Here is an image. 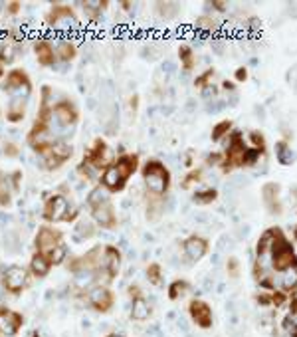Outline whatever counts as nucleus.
<instances>
[{"instance_id": "13", "label": "nucleus", "mask_w": 297, "mask_h": 337, "mask_svg": "<svg viewBox=\"0 0 297 337\" xmlns=\"http://www.w3.org/2000/svg\"><path fill=\"white\" fill-rule=\"evenodd\" d=\"M36 246L44 254H50L56 246H60V234H56L52 228H42L36 236Z\"/></svg>"}, {"instance_id": "37", "label": "nucleus", "mask_w": 297, "mask_h": 337, "mask_svg": "<svg viewBox=\"0 0 297 337\" xmlns=\"http://www.w3.org/2000/svg\"><path fill=\"white\" fill-rule=\"evenodd\" d=\"M184 290H186V284H184V282H174V284L171 285V292H169V294H171L173 300H176L178 296L184 294Z\"/></svg>"}, {"instance_id": "28", "label": "nucleus", "mask_w": 297, "mask_h": 337, "mask_svg": "<svg viewBox=\"0 0 297 337\" xmlns=\"http://www.w3.org/2000/svg\"><path fill=\"white\" fill-rule=\"evenodd\" d=\"M232 133V121L230 119H222L212 127V141H222L224 137H228Z\"/></svg>"}, {"instance_id": "20", "label": "nucleus", "mask_w": 297, "mask_h": 337, "mask_svg": "<svg viewBox=\"0 0 297 337\" xmlns=\"http://www.w3.org/2000/svg\"><path fill=\"white\" fill-rule=\"evenodd\" d=\"M26 102L28 100H10L8 109H6V121L10 123H20L26 113Z\"/></svg>"}, {"instance_id": "33", "label": "nucleus", "mask_w": 297, "mask_h": 337, "mask_svg": "<svg viewBox=\"0 0 297 337\" xmlns=\"http://www.w3.org/2000/svg\"><path fill=\"white\" fill-rule=\"evenodd\" d=\"M66 254H68V248L64 244H60V246H56L52 252H50L46 258L50 260V264H62L64 258H66Z\"/></svg>"}, {"instance_id": "22", "label": "nucleus", "mask_w": 297, "mask_h": 337, "mask_svg": "<svg viewBox=\"0 0 297 337\" xmlns=\"http://www.w3.org/2000/svg\"><path fill=\"white\" fill-rule=\"evenodd\" d=\"M148 313H151V308H148V304L143 298H135L133 308H131V317L135 321H145V319H148Z\"/></svg>"}, {"instance_id": "6", "label": "nucleus", "mask_w": 297, "mask_h": 337, "mask_svg": "<svg viewBox=\"0 0 297 337\" xmlns=\"http://www.w3.org/2000/svg\"><path fill=\"white\" fill-rule=\"evenodd\" d=\"M74 157V147L66 141H56L52 143L44 153H42V161H44V167L48 171H54V169H60L66 161H70Z\"/></svg>"}, {"instance_id": "26", "label": "nucleus", "mask_w": 297, "mask_h": 337, "mask_svg": "<svg viewBox=\"0 0 297 337\" xmlns=\"http://www.w3.org/2000/svg\"><path fill=\"white\" fill-rule=\"evenodd\" d=\"M218 199V190L216 188H206V190H198L192 195V203L194 205H210Z\"/></svg>"}, {"instance_id": "30", "label": "nucleus", "mask_w": 297, "mask_h": 337, "mask_svg": "<svg viewBox=\"0 0 297 337\" xmlns=\"http://www.w3.org/2000/svg\"><path fill=\"white\" fill-rule=\"evenodd\" d=\"M95 234V226L89 222V220H79L77 226H75V240H81V238H91Z\"/></svg>"}, {"instance_id": "5", "label": "nucleus", "mask_w": 297, "mask_h": 337, "mask_svg": "<svg viewBox=\"0 0 297 337\" xmlns=\"http://www.w3.org/2000/svg\"><path fill=\"white\" fill-rule=\"evenodd\" d=\"M77 119H79V113H77L75 105L68 100H62V102L54 104V107H52V121H50V127L56 123V127L62 129L64 133H72Z\"/></svg>"}, {"instance_id": "12", "label": "nucleus", "mask_w": 297, "mask_h": 337, "mask_svg": "<svg viewBox=\"0 0 297 337\" xmlns=\"http://www.w3.org/2000/svg\"><path fill=\"white\" fill-rule=\"evenodd\" d=\"M190 315L200 327H210L212 325V311H210L208 304H204L200 300L190 302Z\"/></svg>"}, {"instance_id": "39", "label": "nucleus", "mask_w": 297, "mask_h": 337, "mask_svg": "<svg viewBox=\"0 0 297 337\" xmlns=\"http://www.w3.org/2000/svg\"><path fill=\"white\" fill-rule=\"evenodd\" d=\"M234 78H236V81H240V83H244L246 79H248V68H238L236 70V74H234Z\"/></svg>"}, {"instance_id": "38", "label": "nucleus", "mask_w": 297, "mask_h": 337, "mask_svg": "<svg viewBox=\"0 0 297 337\" xmlns=\"http://www.w3.org/2000/svg\"><path fill=\"white\" fill-rule=\"evenodd\" d=\"M4 155L6 157H18L20 155V149H18V145H14V143H4Z\"/></svg>"}, {"instance_id": "14", "label": "nucleus", "mask_w": 297, "mask_h": 337, "mask_svg": "<svg viewBox=\"0 0 297 337\" xmlns=\"http://www.w3.org/2000/svg\"><path fill=\"white\" fill-rule=\"evenodd\" d=\"M34 50H36V58H38V64L48 68V66H54V62L58 60L56 58V48L50 44L48 40H40L36 42L34 46Z\"/></svg>"}, {"instance_id": "31", "label": "nucleus", "mask_w": 297, "mask_h": 337, "mask_svg": "<svg viewBox=\"0 0 297 337\" xmlns=\"http://www.w3.org/2000/svg\"><path fill=\"white\" fill-rule=\"evenodd\" d=\"M212 78H214V70H212V68H208V70H206V72H202L200 76H196L194 85H196V87L206 89V87H210V85H212Z\"/></svg>"}, {"instance_id": "15", "label": "nucleus", "mask_w": 297, "mask_h": 337, "mask_svg": "<svg viewBox=\"0 0 297 337\" xmlns=\"http://www.w3.org/2000/svg\"><path fill=\"white\" fill-rule=\"evenodd\" d=\"M119 173L129 181L137 171H139V155L137 153H123L117 161H115Z\"/></svg>"}, {"instance_id": "43", "label": "nucleus", "mask_w": 297, "mask_h": 337, "mask_svg": "<svg viewBox=\"0 0 297 337\" xmlns=\"http://www.w3.org/2000/svg\"><path fill=\"white\" fill-rule=\"evenodd\" d=\"M4 74H6V70H4V64H2V62H0V79H2V78H4Z\"/></svg>"}, {"instance_id": "25", "label": "nucleus", "mask_w": 297, "mask_h": 337, "mask_svg": "<svg viewBox=\"0 0 297 337\" xmlns=\"http://www.w3.org/2000/svg\"><path fill=\"white\" fill-rule=\"evenodd\" d=\"M50 260L44 256V254H36L34 258H32V262H30V268H32V272L36 274V276H46L48 272H50Z\"/></svg>"}, {"instance_id": "21", "label": "nucleus", "mask_w": 297, "mask_h": 337, "mask_svg": "<svg viewBox=\"0 0 297 337\" xmlns=\"http://www.w3.org/2000/svg\"><path fill=\"white\" fill-rule=\"evenodd\" d=\"M77 56V48H75V44H72L70 40H64V42H60L58 46H56V58L58 60H62V62H72L74 58Z\"/></svg>"}, {"instance_id": "27", "label": "nucleus", "mask_w": 297, "mask_h": 337, "mask_svg": "<svg viewBox=\"0 0 297 337\" xmlns=\"http://www.w3.org/2000/svg\"><path fill=\"white\" fill-rule=\"evenodd\" d=\"M178 60H180V66L184 72H190L194 68V52L190 46H180L178 48Z\"/></svg>"}, {"instance_id": "7", "label": "nucleus", "mask_w": 297, "mask_h": 337, "mask_svg": "<svg viewBox=\"0 0 297 337\" xmlns=\"http://www.w3.org/2000/svg\"><path fill=\"white\" fill-rule=\"evenodd\" d=\"M48 24L58 28V30H68V28L77 24V16L70 6L56 4V6H52V10L48 14Z\"/></svg>"}, {"instance_id": "35", "label": "nucleus", "mask_w": 297, "mask_h": 337, "mask_svg": "<svg viewBox=\"0 0 297 337\" xmlns=\"http://www.w3.org/2000/svg\"><path fill=\"white\" fill-rule=\"evenodd\" d=\"M200 177H202V171L200 169H196V171H190L186 177H184V181H182V188H188L192 182H198V181H200Z\"/></svg>"}, {"instance_id": "23", "label": "nucleus", "mask_w": 297, "mask_h": 337, "mask_svg": "<svg viewBox=\"0 0 297 337\" xmlns=\"http://www.w3.org/2000/svg\"><path fill=\"white\" fill-rule=\"evenodd\" d=\"M281 287L285 292H291L297 287V264H293L281 272Z\"/></svg>"}, {"instance_id": "17", "label": "nucleus", "mask_w": 297, "mask_h": 337, "mask_svg": "<svg viewBox=\"0 0 297 337\" xmlns=\"http://www.w3.org/2000/svg\"><path fill=\"white\" fill-rule=\"evenodd\" d=\"M262 195H264V203L270 208V212H279V184L275 182H268L262 188Z\"/></svg>"}, {"instance_id": "34", "label": "nucleus", "mask_w": 297, "mask_h": 337, "mask_svg": "<svg viewBox=\"0 0 297 337\" xmlns=\"http://www.w3.org/2000/svg\"><path fill=\"white\" fill-rule=\"evenodd\" d=\"M250 139H252V143H254V149H258V151H266V137L262 135V133H258V131H252L250 133Z\"/></svg>"}, {"instance_id": "1", "label": "nucleus", "mask_w": 297, "mask_h": 337, "mask_svg": "<svg viewBox=\"0 0 297 337\" xmlns=\"http://www.w3.org/2000/svg\"><path fill=\"white\" fill-rule=\"evenodd\" d=\"M87 205H89L91 216H93V220L97 224H101L103 228H113L115 226L117 216H115V208L111 205L107 188H103L101 184L95 186L87 195Z\"/></svg>"}, {"instance_id": "42", "label": "nucleus", "mask_w": 297, "mask_h": 337, "mask_svg": "<svg viewBox=\"0 0 297 337\" xmlns=\"http://www.w3.org/2000/svg\"><path fill=\"white\" fill-rule=\"evenodd\" d=\"M222 87H224V89H234V83H232V81H228V79H226V81H224V85H222Z\"/></svg>"}, {"instance_id": "9", "label": "nucleus", "mask_w": 297, "mask_h": 337, "mask_svg": "<svg viewBox=\"0 0 297 337\" xmlns=\"http://www.w3.org/2000/svg\"><path fill=\"white\" fill-rule=\"evenodd\" d=\"M125 184H127V179L119 173V169H117L115 163L103 171V175H101V186L107 188L109 192H119V190L125 188Z\"/></svg>"}, {"instance_id": "18", "label": "nucleus", "mask_w": 297, "mask_h": 337, "mask_svg": "<svg viewBox=\"0 0 297 337\" xmlns=\"http://www.w3.org/2000/svg\"><path fill=\"white\" fill-rule=\"evenodd\" d=\"M89 302H91L95 308H99V310H107V308L111 306L113 298H111V292L107 290V287L97 285V287H93V290L89 292Z\"/></svg>"}, {"instance_id": "3", "label": "nucleus", "mask_w": 297, "mask_h": 337, "mask_svg": "<svg viewBox=\"0 0 297 337\" xmlns=\"http://www.w3.org/2000/svg\"><path fill=\"white\" fill-rule=\"evenodd\" d=\"M87 167H91L95 173H101L105 171L107 167H111L115 163L113 159V153H111V147L103 139H95L93 147H89L85 153H83V161Z\"/></svg>"}, {"instance_id": "10", "label": "nucleus", "mask_w": 297, "mask_h": 337, "mask_svg": "<svg viewBox=\"0 0 297 337\" xmlns=\"http://www.w3.org/2000/svg\"><path fill=\"white\" fill-rule=\"evenodd\" d=\"M208 252V242L200 236H190L184 240V254L192 260L198 262L200 258H204V254Z\"/></svg>"}, {"instance_id": "36", "label": "nucleus", "mask_w": 297, "mask_h": 337, "mask_svg": "<svg viewBox=\"0 0 297 337\" xmlns=\"http://www.w3.org/2000/svg\"><path fill=\"white\" fill-rule=\"evenodd\" d=\"M147 278H148V282H151V284H161V268H159L157 264L148 266V270H147Z\"/></svg>"}, {"instance_id": "2", "label": "nucleus", "mask_w": 297, "mask_h": 337, "mask_svg": "<svg viewBox=\"0 0 297 337\" xmlns=\"http://www.w3.org/2000/svg\"><path fill=\"white\" fill-rule=\"evenodd\" d=\"M141 175H143V182L147 186L148 195H155V197L167 195V190L171 186V171L165 163L157 159H148L143 165Z\"/></svg>"}, {"instance_id": "40", "label": "nucleus", "mask_w": 297, "mask_h": 337, "mask_svg": "<svg viewBox=\"0 0 297 337\" xmlns=\"http://www.w3.org/2000/svg\"><path fill=\"white\" fill-rule=\"evenodd\" d=\"M6 8H8V12H10V14H16V12L20 10V2H10Z\"/></svg>"}, {"instance_id": "4", "label": "nucleus", "mask_w": 297, "mask_h": 337, "mask_svg": "<svg viewBox=\"0 0 297 337\" xmlns=\"http://www.w3.org/2000/svg\"><path fill=\"white\" fill-rule=\"evenodd\" d=\"M2 89L10 95V100H28L32 93V83L24 70H12L6 74Z\"/></svg>"}, {"instance_id": "32", "label": "nucleus", "mask_w": 297, "mask_h": 337, "mask_svg": "<svg viewBox=\"0 0 297 337\" xmlns=\"http://www.w3.org/2000/svg\"><path fill=\"white\" fill-rule=\"evenodd\" d=\"M93 272L91 270H77L75 272V285L77 287H87L93 282Z\"/></svg>"}, {"instance_id": "11", "label": "nucleus", "mask_w": 297, "mask_h": 337, "mask_svg": "<svg viewBox=\"0 0 297 337\" xmlns=\"http://www.w3.org/2000/svg\"><path fill=\"white\" fill-rule=\"evenodd\" d=\"M26 284V270L22 266H10L4 270V287L10 292H20Z\"/></svg>"}, {"instance_id": "44", "label": "nucleus", "mask_w": 297, "mask_h": 337, "mask_svg": "<svg viewBox=\"0 0 297 337\" xmlns=\"http://www.w3.org/2000/svg\"><path fill=\"white\" fill-rule=\"evenodd\" d=\"M107 337H123V335H117V333H111V335H107Z\"/></svg>"}, {"instance_id": "24", "label": "nucleus", "mask_w": 297, "mask_h": 337, "mask_svg": "<svg viewBox=\"0 0 297 337\" xmlns=\"http://www.w3.org/2000/svg\"><path fill=\"white\" fill-rule=\"evenodd\" d=\"M16 58H18V46L14 42H6V44L0 46V62H2L4 66L12 64Z\"/></svg>"}, {"instance_id": "41", "label": "nucleus", "mask_w": 297, "mask_h": 337, "mask_svg": "<svg viewBox=\"0 0 297 337\" xmlns=\"http://www.w3.org/2000/svg\"><path fill=\"white\" fill-rule=\"evenodd\" d=\"M212 4V8H216V10H220V12H224L228 6H226V2H210Z\"/></svg>"}, {"instance_id": "16", "label": "nucleus", "mask_w": 297, "mask_h": 337, "mask_svg": "<svg viewBox=\"0 0 297 337\" xmlns=\"http://www.w3.org/2000/svg\"><path fill=\"white\" fill-rule=\"evenodd\" d=\"M101 266L105 268V272L109 274V278L117 276L119 266H121V254H119V250L113 248V246H107L105 252H103V262H101Z\"/></svg>"}, {"instance_id": "29", "label": "nucleus", "mask_w": 297, "mask_h": 337, "mask_svg": "<svg viewBox=\"0 0 297 337\" xmlns=\"http://www.w3.org/2000/svg\"><path fill=\"white\" fill-rule=\"evenodd\" d=\"M275 157H277V161H279L281 165H291V163L295 161V155H293L291 147H287L283 141L275 145Z\"/></svg>"}, {"instance_id": "19", "label": "nucleus", "mask_w": 297, "mask_h": 337, "mask_svg": "<svg viewBox=\"0 0 297 337\" xmlns=\"http://www.w3.org/2000/svg\"><path fill=\"white\" fill-rule=\"evenodd\" d=\"M20 327V315L12 313V311H0V331L4 335L12 337Z\"/></svg>"}, {"instance_id": "8", "label": "nucleus", "mask_w": 297, "mask_h": 337, "mask_svg": "<svg viewBox=\"0 0 297 337\" xmlns=\"http://www.w3.org/2000/svg\"><path fill=\"white\" fill-rule=\"evenodd\" d=\"M70 216V205L66 201V197L62 195H54L50 197L46 207H44V218L50 222H60V220H68Z\"/></svg>"}]
</instances>
